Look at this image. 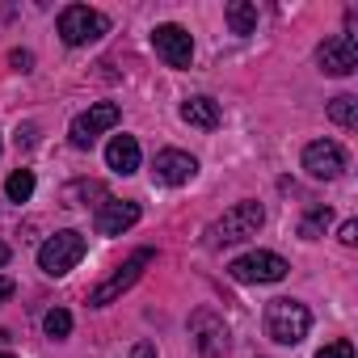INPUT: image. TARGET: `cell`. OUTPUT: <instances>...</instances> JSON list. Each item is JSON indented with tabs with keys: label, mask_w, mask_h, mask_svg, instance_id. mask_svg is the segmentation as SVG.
<instances>
[{
	"label": "cell",
	"mask_w": 358,
	"mask_h": 358,
	"mask_svg": "<svg viewBox=\"0 0 358 358\" xmlns=\"http://www.w3.org/2000/svg\"><path fill=\"white\" fill-rule=\"evenodd\" d=\"M266 224V211H262V203H236V207H228L215 224H211V245L215 249H224V245H241V241H249V236H257V228Z\"/></svg>",
	"instance_id": "6da1fadb"
},
{
	"label": "cell",
	"mask_w": 358,
	"mask_h": 358,
	"mask_svg": "<svg viewBox=\"0 0 358 358\" xmlns=\"http://www.w3.org/2000/svg\"><path fill=\"white\" fill-rule=\"evenodd\" d=\"M312 329V316L299 299H270L266 308V333L278 341V345H299Z\"/></svg>",
	"instance_id": "7a4b0ae2"
},
{
	"label": "cell",
	"mask_w": 358,
	"mask_h": 358,
	"mask_svg": "<svg viewBox=\"0 0 358 358\" xmlns=\"http://www.w3.org/2000/svg\"><path fill=\"white\" fill-rule=\"evenodd\" d=\"M106 30H110V17L97 13V9H89V5H68V9L59 13V38H64L68 47L97 43Z\"/></svg>",
	"instance_id": "3957f363"
},
{
	"label": "cell",
	"mask_w": 358,
	"mask_h": 358,
	"mask_svg": "<svg viewBox=\"0 0 358 358\" xmlns=\"http://www.w3.org/2000/svg\"><path fill=\"white\" fill-rule=\"evenodd\" d=\"M85 257V236L80 232H55V236H47L43 241V249H38V266H43V274H51V278H59V274H68V270H76V262Z\"/></svg>",
	"instance_id": "277c9868"
},
{
	"label": "cell",
	"mask_w": 358,
	"mask_h": 358,
	"mask_svg": "<svg viewBox=\"0 0 358 358\" xmlns=\"http://www.w3.org/2000/svg\"><path fill=\"white\" fill-rule=\"evenodd\" d=\"M152 257H156L152 249H135V253H131V257H127V262H122V266H118V270H114L93 295H89V303H93V308H106V303H114L118 295H127V291L143 278V270L152 266Z\"/></svg>",
	"instance_id": "5b68a950"
},
{
	"label": "cell",
	"mask_w": 358,
	"mask_h": 358,
	"mask_svg": "<svg viewBox=\"0 0 358 358\" xmlns=\"http://www.w3.org/2000/svg\"><path fill=\"white\" fill-rule=\"evenodd\" d=\"M287 270H291L287 257L266 253V249H253V253H245V257H236V262L228 266V274H232L236 282H282Z\"/></svg>",
	"instance_id": "8992f818"
},
{
	"label": "cell",
	"mask_w": 358,
	"mask_h": 358,
	"mask_svg": "<svg viewBox=\"0 0 358 358\" xmlns=\"http://www.w3.org/2000/svg\"><path fill=\"white\" fill-rule=\"evenodd\" d=\"M118 118H122V110H118L114 101H97V106H89L85 114L72 118V131H68V135H72V148H93L101 131L118 127Z\"/></svg>",
	"instance_id": "52a82bcc"
},
{
	"label": "cell",
	"mask_w": 358,
	"mask_h": 358,
	"mask_svg": "<svg viewBox=\"0 0 358 358\" xmlns=\"http://www.w3.org/2000/svg\"><path fill=\"white\" fill-rule=\"evenodd\" d=\"M190 337H194V345H199V354H203V358H224V354H228V345H232L224 316H215L211 308L194 312V320H190Z\"/></svg>",
	"instance_id": "ba28073f"
},
{
	"label": "cell",
	"mask_w": 358,
	"mask_h": 358,
	"mask_svg": "<svg viewBox=\"0 0 358 358\" xmlns=\"http://www.w3.org/2000/svg\"><path fill=\"white\" fill-rule=\"evenodd\" d=\"M152 47H156V55H160L169 68H190V59H194V38H190V30L173 26V22L152 30Z\"/></svg>",
	"instance_id": "9c48e42d"
},
{
	"label": "cell",
	"mask_w": 358,
	"mask_h": 358,
	"mask_svg": "<svg viewBox=\"0 0 358 358\" xmlns=\"http://www.w3.org/2000/svg\"><path fill=\"white\" fill-rule=\"evenodd\" d=\"M316 64H320L324 76H350V72L358 68V43H354V34H333V38H324L320 51H316Z\"/></svg>",
	"instance_id": "30bf717a"
},
{
	"label": "cell",
	"mask_w": 358,
	"mask_h": 358,
	"mask_svg": "<svg viewBox=\"0 0 358 358\" xmlns=\"http://www.w3.org/2000/svg\"><path fill=\"white\" fill-rule=\"evenodd\" d=\"M303 169H308V177H316V182H333V177H341V173H345V152H341V143H333V139L308 143V148H303Z\"/></svg>",
	"instance_id": "8fae6325"
},
{
	"label": "cell",
	"mask_w": 358,
	"mask_h": 358,
	"mask_svg": "<svg viewBox=\"0 0 358 358\" xmlns=\"http://www.w3.org/2000/svg\"><path fill=\"white\" fill-rule=\"evenodd\" d=\"M152 173H156V182L164 186H186L190 177L199 173V160L190 152H177V148H164L156 160H152Z\"/></svg>",
	"instance_id": "7c38bea8"
},
{
	"label": "cell",
	"mask_w": 358,
	"mask_h": 358,
	"mask_svg": "<svg viewBox=\"0 0 358 358\" xmlns=\"http://www.w3.org/2000/svg\"><path fill=\"white\" fill-rule=\"evenodd\" d=\"M139 215H143V211H139V203L106 199V203L97 207V232H101V236H122L127 228H135V224H139Z\"/></svg>",
	"instance_id": "4fadbf2b"
},
{
	"label": "cell",
	"mask_w": 358,
	"mask_h": 358,
	"mask_svg": "<svg viewBox=\"0 0 358 358\" xmlns=\"http://www.w3.org/2000/svg\"><path fill=\"white\" fill-rule=\"evenodd\" d=\"M106 164L114 169V173H135L139 169V143H135V135H114L110 139V148H106Z\"/></svg>",
	"instance_id": "5bb4252c"
},
{
	"label": "cell",
	"mask_w": 358,
	"mask_h": 358,
	"mask_svg": "<svg viewBox=\"0 0 358 358\" xmlns=\"http://www.w3.org/2000/svg\"><path fill=\"white\" fill-rule=\"evenodd\" d=\"M182 118H186L190 127H199V131H215V127H220V101H211V97H190V101H182Z\"/></svg>",
	"instance_id": "9a60e30c"
},
{
	"label": "cell",
	"mask_w": 358,
	"mask_h": 358,
	"mask_svg": "<svg viewBox=\"0 0 358 358\" xmlns=\"http://www.w3.org/2000/svg\"><path fill=\"white\" fill-rule=\"evenodd\" d=\"M232 34H253L257 30V5H249V0H228V9H224Z\"/></svg>",
	"instance_id": "2e32d148"
},
{
	"label": "cell",
	"mask_w": 358,
	"mask_h": 358,
	"mask_svg": "<svg viewBox=\"0 0 358 358\" xmlns=\"http://www.w3.org/2000/svg\"><path fill=\"white\" fill-rule=\"evenodd\" d=\"M329 118H333L337 127L354 131V127H358V97H350V93L333 97V101H329Z\"/></svg>",
	"instance_id": "e0dca14e"
},
{
	"label": "cell",
	"mask_w": 358,
	"mask_h": 358,
	"mask_svg": "<svg viewBox=\"0 0 358 358\" xmlns=\"http://www.w3.org/2000/svg\"><path fill=\"white\" fill-rule=\"evenodd\" d=\"M329 220H333L329 207H312V211L303 215V224H299V236H303V241H316V236L329 228Z\"/></svg>",
	"instance_id": "ac0fdd59"
},
{
	"label": "cell",
	"mask_w": 358,
	"mask_h": 358,
	"mask_svg": "<svg viewBox=\"0 0 358 358\" xmlns=\"http://www.w3.org/2000/svg\"><path fill=\"white\" fill-rule=\"evenodd\" d=\"M5 194H9L13 203H26V199L34 194V173H30V169H17V173L9 177V186H5Z\"/></svg>",
	"instance_id": "d6986e66"
},
{
	"label": "cell",
	"mask_w": 358,
	"mask_h": 358,
	"mask_svg": "<svg viewBox=\"0 0 358 358\" xmlns=\"http://www.w3.org/2000/svg\"><path fill=\"white\" fill-rule=\"evenodd\" d=\"M43 329H47V337H68L72 333V312H64V308H51L47 316H43Z\"/></svg>",
	"instance_id": "ffe728a7"
},
{
	"label": "cell",
	"mask_w": 358,
	"mask_h": 358,
	"mask_svg": "<svg viewBox=\"0 0 358 358\" xmlns=\"http://www.w3.org/2000/svg\"><path fill=\"white\" fill-rule=\"evenodd\" d=\"M316 358H354V341H345V337H337V341H329Z\"/></svg>",
	"instance_id": "44dd1931"
},
{
	"label": "cell",
	"mask_w": 358,
	"mask_h": 358,
	"mask_svg": "<svg viewBox=\"0 0 358 358\" xmlns=\"http://www.w3.org/2000/svg\"><path fill=\"white\" fill-rule=\"evenodd\" d=\"M337 241H341L345 249H354V245H358V224H354V220H345V224H341V232H337Z\"/></svg>",
	"instance_id": "7402d4cb"
},
{
	"label": "cell",
	"mask_w": 358,
	"mask_h": 358,
	"mask_svg": "<svg viewBox=\"0 0 358 358\" xmlns=\"http://www.w3.org/2000/svg\"><path fill=\"white\" fill-rule=\"evenodd\" d=\"M9 64H13V68H22V72H26V68H30V64H34V59H30V51H13V55H9Z\"/></svg>",
	"instance_id": "603a6c76"
},
{
	"label": "cell",
	"mask_w": 358,
	"mask_h": 358,
	"mask_svg": "<svg viewBox=\"0 0 358 358\" xmlns=\"http://www.w3.org/2000/svg\"><path fill=\"white\" fill-rule=\"evenodd\" d=\"M131 358H156V345H152V341H139V345L131 350Z\"/></svg>",
	"instance_id": "cb8c5ba5"
},
{
	"label": "cell",
	"mask_w": 358,
	"mask_h": 358,
	"mask_svg": "<svg viewBox=\"0 0 358 358\" xmlns=\"http://www.w3.org/2000/svg\"><path fill=\"white\" fill-rule=\"evenodd\" d=\"M9 295H13V278H9V274H0V303H5Z\"/></svg>",
	"instance_id": "d4e9b609"
},
{
	"label": "cell",
	"mask_w": 358,
	"mask_h": 358,
	"mask_svg": "<svg viewBox=\"0 0 358 358\" xmlns=\"http://www.w3.org/2000/svg\"><path fill=\"white\" fill-rule=\"evenodd\" d=\"M9 262V245H0V266H5Z\"/></svg>",
	"instance_id": "484cf974"
},
{
	"label": "cell",
	"mask_w": 358,
	"mask_h": 358,
	"mask_svg": "<svg viewBox=\"0 0 358 358\" xmlns=\"http://www.w3.org/2000/svg\"><path fill=\"white\" fill-rule=\"evenodd\" d=\"M0 358H17V354H0Z\"/></svg>",
	"instance_id": "4316f807"
}]
</instances>
